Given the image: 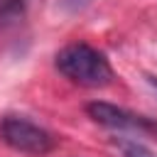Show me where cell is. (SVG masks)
<instances>
[{"label":"cell","instance_id":"cell-1","mask_svg":"<svg viewBox=\"0 0 157 157\" xmlns=\"http://www.w3.org/2000/svg\"><path fill=\"white\" fill-rule=\"evenodd\" d=\"M54 66L71 83L86 88H103L113 81V66L105 54L86 42H71L61 47L54 56Z\"/></svg>","mask_w":157,"mask_h":157},{"label":"cell","instance_id":"cell-2","mask_svg":"<svg viewBox=\"0 0 157 157\" xmlns=\"http://www.w3.org/2000/svg\"><path fill=\"white\" fill-rule=\"evenodd\" d=\"M0 140L10 150L27 157H44L56 147V137L47 128L22 115H5L0 120Z\"/></svg>","mask_w":157,"mask_h":157},{"label":"cell","instance_id":"cell-3","mask_svg":"<svg viewBox=\"0 0 157 157\" xmlns=\"http://www.w3.org/2000/svg\"><path fill=\"white\" fill-rule=\"evenodd\" d=\"M86 113L93 123L115 130V132H137V120L140 113H132L128 108H120L115 103H105V101H93L86 105Z\"/></svg>","mask_w":157,"mask_h":157},{"label":"cell","instance_id":"cell-4","mask_svg":"<svg viewBox=\"0 0 157 157\" xmlns=\"http://www.w3.org/2000/svg\"><path fill=\"white\" fill-rule=\"evenodd\" d=\"M27 0H0V32L25 17Z\"/></svg>","mask_w":157,"mask_h":157},{"label":"cell","instance_id":"cell-5","mask_svg":"<svg viewBox=\"0 0 157 157\" xmlns=\"http://www.w3.org/2000/svg\"><path fill=\"white\" fill-rule=\"evenodd\" d=\"M115 145H118V150H120L123 157H157L147 145H142L137 140H130V137H118Z\"/></svg>","mask_w":157,"mask_h":157},{"label":"cell","instance_id":"cell-6","mask_svg":"<svg viewBox=\"0 0 157 157\" xmlns=\"http://www.w3.org/2000/svg\"><path fill=\"white\" fill-rule=\"evenodd\" d=\"M137 132H152V135H157V120H152V118H147V115H140V120H137Z\"/></svg>","mask_w":157,"mask_h":157},{"label":"cell","instance_id":"cell-7","mask_svg":"<svg viewBox=\"0 0 157 157\" xmlns=\"http://www.w3.org/2000/svg\"><path fill=\"white\" fill-rule=\"evenodd\" d=\"M147 83H150V86L157 91V76H147Z\"/></svg>","mask_w":157,"mask_h":157}]
</instances>
